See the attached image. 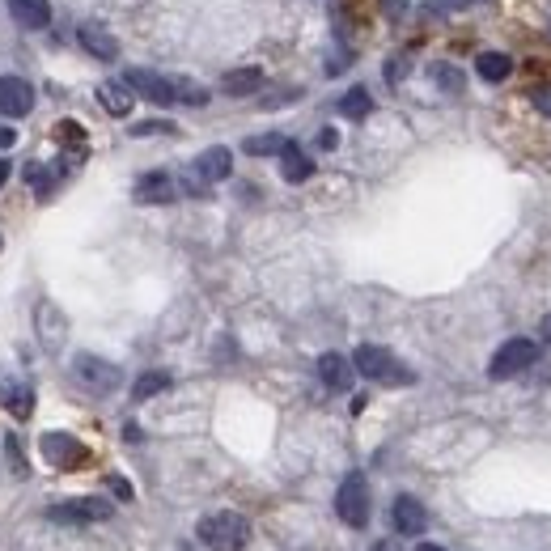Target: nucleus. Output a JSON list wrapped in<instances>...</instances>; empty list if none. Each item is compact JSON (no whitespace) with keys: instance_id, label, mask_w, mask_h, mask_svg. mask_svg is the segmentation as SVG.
<instances>
[{"instance_id":"1","label":"nucleus","mask_w":551,"mask_h":551,"mask_svg":"<svg viewBox=\"0 0 551 551\" xmlns=\"http://www.w3.org/2000/svg\"><path fill=\"white\" fill-rule=\"evenodd\" d=\"M352 369L361 373V378L369 382H382V386H407V382H416V373L407 369L395 352H386L378 344H361L357 348V357H352Z\"/></svg>"},{"instance_id":"2","label":"nucleus","mask_w":551,"mask_h":551,"mask_svg":"<svg viewBox=\"0 0 551 551\" xmlns=\"http://www.w3.org/2000/svg\"><path fill=\"white\" fill-rule=\"evenodd\" d=\"M200 539L212 547V551H242L246 543H251V522L242 518V513H208V518L200 522Z\"/></svg>"},{"instance_id":"3","label":"nucleus","mask_w":551,"mask_h":551,"mask_svg":"<svg viewBox=\"0 0 551 551\" xmlns=\"http://www.w3.org/2000/svg\"><path fill=\"white\" fill-rule=\"evenodd\" d=\"M335 513H340V522L352 526V530L369 526V479L361 471L344 475L340 492H335Z\"/></svg>"},{"instance_id":"4","label":"nucleus","mask_w":551,"mask_h":551,"mask_svg":"<svg viewBox=\"0 0 551 551\" xmlns=\"http://www.w3.org/2000/svg\"><path fill=\"white\" fill-rule=\"evenodd\" d=\"M539 357V344L535 340H505L501 348L492 352V361H488V378L492 382H505V378H518L522 369H530Z\"/></svg>"},{"instance_id":"5","label":"nucleus","mask_w":551,"mask_h":551,"mask_svg":"<svg viewBox=\"0 0 551 551\" xmlns=\"http://www.w3.org/2000/svg\"><path fill=\"white\" fill-rule=\"evenodd\" d=\"M115 513V505H106L102 496H77V501H64V505H51L47 518L60 522V526H85V522H106Z\"/></svg>"},{"instance_id":"6","label":"nucleus","mask_w":551,"mask_h":551,"mask_svg":"<svg viewBox=\"0 0 551 551\" xmlns=\"http://www.w3.org/2000/svg\"><path fill=\"white\" fill-rule=\"evenodd\" d=\"M229 174H234V153H229L225 145H212V149H204V153L191 162L187 183H191L195 191H200V187H208V183L229 179Z\"/></svg>"},{"instance_id":"7","label":"nucleus","mask_w":551,"mask_h":551,"mask_svg":"<svg viewBox=\"0 0 551 551\" xmlns=\"http://www.w3.org/2000/svg\"><path fill=\"white\" fill-rule=\"evenodd\" d=\"M39 450H43V458L51 462V467H60V471H77V467L90 462V450H85L77 437H68V433H43Z\"/></svg>"},{"instance_id":"8","label":"nucleus","mask_w":551,"mask_h":551,"mask_svg":"<svg viewBox=\"0 0 551 551\" xmlns=\"http://www.w3.org/2000/svg\"><path fill=\"white\" fill-rule=\"evenodd\" d=\"M73 373H77V382L85 390H94V395H111V390L119 386V369L111 361H102V357H90V352L73 361Z\"/></svg>"},{"instance_id":"9","label":"nucleus","mask_w":551,"mask_h":551,"mask_svg":"<svg viewBox=\"0 0 551 551\" xmlns=\"http://www.w3.org/2000/svg\"><path fill=\"white\" fill-rule=\"evenodd\" d=\"M123 81H128V90H132V94L149 98V102H157V106L179 102V98H174V81L162 77V73H149V68H132V73L123 77Z\"/></svg>"},{"instance_id":"10","label":"nucleus","mask_w":551,"mask_h":551,"mask_svg":"<svg viewBox=\"0 0 551 551\" xmlns=\"http://www.w3.org/2000/svg\"><path fill=\"white\" fill-rule=\"evenodd\" d=\"M34 111V85L22 77H0V115L22 119Z\"/></svg>"},{"instance_id":"11","label":"nucleus","mask_w":551,"mask_h":551,"mask_svg":"<svg viewBox=\"0 0 551 551\" xmlns=\"http://www.w3.org/2000/svg\"><path fill=\"white\" fill-rule=\"evenodd\" d=\"M390 522H395V530L403 539H416V535H424V526H429V513H424V505L416 501V496H399Z\"/></svg>"},{"instance_id":"12","label":"nucleus","mask_w":551,"mask_h":551,"mask_svg":"<svg viewBox=\"0 0 551 551\" xmlns=\"http://www.w3.org/2000/svg\"><path fill=\"white\" fill-rule=\"evenodd\" d=\"M77 39H81V47L90 51V56H98V60H115V56H119L115 34L106 30V26H98V22H85V26L77 30Z\"/></svg>"},{"instance_id":"13","label":"nucleus","mask_w":551,"mask_h":551,"mask_svg":"<svg viewBox=\"0 0 551 551\" xmlns=\"http://www.w3.org/2000/svg\"><path fill=\"white\" fill-rule=\"evenodd\" d=\"M318 378H323L331 390H348L352 378H357V369H352V361L340 357V352H323V357H318Z\"/></svg>"},{"instance_id":"14","label":"nucleus","mask_w":551,"mask_h":551,"mask_svg":"<svg viewBox=\"0 0 551 551\" xmlns=\"http://www.w3.org/2000/svg\"><path fill=\"white\" fill-rule=\"evenodd\" d=\"M174 195H179V191H174V179L166 170H153V174H145V179L136 183V200L140 204H170Z\"/></svg>"},{"instance_id":"15","label":"nucleus","mask_w":551,"mask_h":551,"mask_svg":"<svg viewBox=\"0 0 551 551\" xmlns=\"http://www.w3.org/2000/svg\"><path fill=\"white\" fill-rule=\"evenodd\" d=\"M98 102L106 106V115H115V119H123L132 111V102H136V94L128 90V81H102L98 85Z\"/></svg>"},{"instance_id":"16","label":"nucleus","mask_w":551,"mask_h":551,"mask_svg":"<svg viewBox=\"0 0 551 551\" xmlns=\"http://www.w3.org/2000/svg\"><path fill=\"white\" fill-rule=\"evenodd\" d=\"M9 13H13V22L26 26V30H43L51 22V5H47V0H9Z\"/></svg>"},{"instance_id":"17","label":"nucleus","mask_w":551,"mask_h":551,"mask_svg":"<svg viewBox=\"0 0 551 551\" xmlns=\"http://www.w3.org/2000/svg\"><path fill=\"white\" fill-rule=\"evenodd\" d=\"M280 174H284V183H306L310 174H314V162H310V153H301L293 140L280 149Z\"/></svg>"},{"instance_id":"18","label":"nucleus","mask_w":551,"mask_h":551,"mask_svg":"<svg viewBox=\"0 0 551 551\" xmlns=\"http://www.w3.org/2000/svg\"><path fill=\"white\" fill-rule=\"evenodd\" d=\"M0 403H5L17 420H26L34 412V390L30 386H13L9 378H0Z\"/></svg>"},{"instance_id":"19","label":"nucleus","mask_w":551,"mask_h":551,"mask_svg":"<svg viewBox=\"0 0 551 551\" xmlns=\"http://www.w3.org/2000/svg\"><path fill=\"white\" fill-rule=\"evenodd\" d=\"M259 85H263V73H259V68H234V73H225L221 90H225L229 98H246V94H255Z\"/></svg>"},{"instance_id":"20","label":"nucleus","mask_w":551,"mask_h":551,"mask_svg":"<svg viewBox=\"0 0 551 551\" xmlns=\"http://www.w3.org/2000/svg\"><path fill=\"white\" fill-rule=\"evenodd\" d=\"M39 335H43L47 348H60L64 344V314L51 306V301H43V306H39Z\"/></svg>"},{"instance_id":"21","label":"nucleus","mask_w":551,"mask_h":551,"mask_svg":"<svg viewBox=\"0 0 551 551\" xmlns=\"http://www.w3.org/2000/svg\"><path fill=\"white\" fill-rule=\"evenodd\" d=\"M475 73L484 77V81H505V77L513 73V60L505 56V51H479Z\"/></svg>"},{"instance_id":"22","label":"nucleus","mask_w":551,"mask_h":551,"mask_svg":"<svg viewBox=\"0 0 551 551\" xmlns=\"http://www.w3.org/2000/svg\"><path fill=\"white\" fill-rule=\"evenodd\" d=\"M162 390H170V373H140L136 378V386H132V399L136 403H145V399H153V395H162Z\"/></svg>"},{"instance_id":"23","label":"nucleus","mask_w":551,"mask_h":551,"mask_svg":"<svg viewBox=\"0 0 551 551\" xmlns=\"http://www.w3.org/2000/svg\"><path fill=\"white\" fill-rule=\"evenodd\" d=\"M373 111V98H369V90H361V85H352V90L340 98V115L344 119H365Z\"/></svg>"},{"instance_id":"24","label":"nucleus","mask_w":551,"mask_h":551,"mask_svg":"<svg viewBox=\"0 0 551 551\" xmlns=\"http://www.w3.org/2000/svg\"><path fill=\"white\" fill-rule=\"evenodd\" d=\"M284 145H289V140H284L280 132H268V136H251V140H246V153H251V157H268V153H280Z\"/></svg>"},{"instance_id":"25","label":"nucleus","mask_w":551,"mask_h":551,"mask_svg":"<svg viewBox=\"0 0 551 551\" xmlns=\"http://www.w3.org/2000/svg\"><path fill=\"white\" fill-rule=\"evenodd\" d=\"M26 179L34 183V191H39V200H47V187H51V183H47V174H43V166H30V170H26Z\"/></svg>"},{"instance_id":"26","label":"nucleus","mask_w":551,"mask_h":551,"mask_svg":"<svg viewBox=\"0 0 551 551\" xmlns=\"http://www.w3.org/2000/svg\"><path fill=\"white\" fill-rule=\"evenodd\" d=\"M530 98H535V106H539V111L551 119V85H539V90L530 94Z\"/></svg>"},{"instance_id":"27","label":"nucleus","mask_w":551,"mask_h":551,"mask_svg":"<svg viewBox=\"0 0 551 551\" xmlns=\"http://www.w3.org/2000/svg\"><path fill=\"white\" fill-rule=\"evenodd\" d=\"M378 5H382V13H386V17H403L412 0H378Z\"/></svg>"},{"instance_id":"28","label":"nucleus","mask_w":551,"mask_h":551,"mask_svg":"<svg viewBox=\"0 0 551 551\" xmlns=\"http://www.w3.org/2000/svg\"><path fill=\"white\" fill-rule=\"evenodd\" d=\"M106 484H111V492H115V496H123V501H132V484H128V479L111 475V479H106Z\"/></svg>"},{"instance_id":"29","label":"nucleus","mask_w":551,"mask_h":551,"mask_svg":"<svg viewBox=\"0 0 551 551\" xmlns=\"http://www.w3.org/2000/svg\"><path fill=\"white\" fill-rule=\"evenodd\" d=\"M433 77H441V81H450V90H458V85H462V77L454 73V68H433Z\"/></svg>"},{"instance_id":"30","label":"nucleus","mask_w":551,"mask_h":551,"mask_svg":"<svg viewBox=\"0 0 551 551\" xmlns=\"http://www.w3.org/2000/svg\"><path fill=\"white\" fill-rule=\"evenodd\" d=\"M149 132H174V128H170V123H140V128H136V136H149Z\"/></svg>"},{"instance_id":"31","label":"nucleus","mask_w":551,"mask_h":551,"mask_svg":"<svg viewBox=\"0 0 551 551\" xmlns=\"http://www.w3.org/2000/svg\"><path fill=\"white\" fill-rule=\"evenodd\" d=\"M335 140H340V136H335L331 128H327V132H318V145H323V149H335Z\"/></svg>"},{"instance_id":"32","label":"nucleus","mask_w":551,"mask_h":551,"mask_svg":"<svg viewBox=\"0 0 551 551\" xmlns=\"http://www.w3.org/2000/svg\"><path fill=\"white\" fill-rule=\"evenodd\" d=\"M9 174H13V166L5 162V157H0V187H5V183H9Z\"/></svg>"},{"instance_id":"33","label":"nucleus","mask_w":551,"mask_h":551,"mask_svg":"<svg viewBox=\"0 0 551 551\" xmlns=\"http://www.w3.org/2000/svg\"><path fill=\"white\" fill-rule=\"evenodd\" d=\"M13 140H17V136H13L9 128H0V149H9V145H13Z\"/></svg>"},{"instance_id":"34","label":"nucleus","mask_w":551,"mask_h":551,"mask_svg":"<svg viewBox=\"0 0 551 551\" xmlns=\"http://www.w3.org/2000/svg\"><path fill=\"white\" fill-rule=\"evenodd\" d=\"M539 335H543V340L551 344V310H547V318H543V327H539Z\"/></svg>"},{"instance_id":"35","label":"nucleus","mask_w":551,"mask_h":551,"mask_svg":"<svg viewBox=\"0 0 551 551\" xmlns=\"http://www.w3.org/2000/svg\"><path fill=\"white\" fill-rule=\"evenodd\" d=\"M416 551H446V547H437V543H420Z\"/></svg>"},{"instance_id":"36","label":"nucleus","mask_w":551,"mask_h":551,"mask_svg":"<svg viewBox=\"0 0 551 551\" xmlns=\"http://www.w3.org/2000/svg\"><path fill=\"white\" fill-rule=\"evenodd\" d=\"M0 246H5V242H0Z\"/></svg>"}]
</instances>
